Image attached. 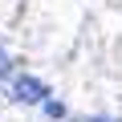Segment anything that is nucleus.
Segmentation results:
<instances>
[{
    "mask_svg": "<svg viewBox=\"0 0 122 122\" xmlns=\"http://www.w3.org/2000/svg\"><path fill=\"white\" fill-rule=\"evenodd\" d=\"M45 114H49V118H61V114H65V106H61V102H45Z\"/></svg>",
    "mask_w": 122,
    "mask_h": 122,
    "instance_id": "nucleus-2",
    "label": "nucleus"
},
{
    "mask_svg": "<svg viewBox=\"0 0 122 122\" xmlns=\"http://www.w3.org/2000/svg\"><path fill=\"white\" fill-rule=\"evenodd\" d=\"M12 98L25 102V106H41V102H49V86L37 81V77H16L12 81Z\"/></svg>",
    "mask_w": 122,
    "mask_h": 122,
    "instance_id": "nucleus-1",
    "label": "nucleus"
},
{
    "mask_svg": "<svg viewBox=\"0 0 122 122\" xmlns=\"http://www.w3.org/2000/svg\"><path fill=\"white\" fill-rule=\"evenodd\" d=\"M8 73V57H4V49H0V77Z\"/></svg>",
    "mask_w": 122,
    "mask_h": 122,
    "instance_id": "nucleus-3",
    "label": "nucleus"
},
{
    "mask_svg": "<svg viewBox=\"0 0 122 122\" xmlns=\"http://www.w3.org/2000/svg\"><path fill=\"white\" fill-rule=\"evenodd\" d=\"M94 122H118V118H94Z\"/></svg>",
    "mask_w": 122,
    "mask_h": 122,
    "instance_id": "nucleus-4",
    "label": "nucleus"
}]
</instances>
